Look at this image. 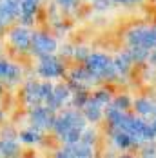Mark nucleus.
Segmentation results:
<instances>
[{"instance_id": "f257e3e1", "label": "nucleus", "mask_w": 156, "mask_h": 158, "mask_svg": "<svg viewBox=\"0 0 156 158\" xmlns=\"http://www.w3.org/2000/svg\"><path fill=\"white\" fill-rule=\"evenodd\" d=\"M87 64V71L93 75L94 78H114L116 77V69L109 58L102 53H93L85 58Z\"/></svg>"}, {"instance_id": "f03ea898", "label": "nucleus", "mask_w": 156, "mask_h": 158, "mask_svg": "<svg viewBox=\"0 0 156 158\" xmlns=\"http://www.w3.org/2000/svg\"><path fill=\"white\" fill-rule=\"evenodd\" d=\"M55 129H56L58 136H62L67 131H73V129L84 131V129H85V122H84V118H82L78 113L67 111V113H64L60 118L55 120Z\"/></svg>"}, {"instance_id": "7ed1b4c3", "label": "nucleus", "mask_w": 156, "mask_h": 158, "mask_svg": "<svg viewBox=\"0 0 156 158\" xmlns=\"http://www.w3.org/2000/svg\"><path fill=\"white\" fill-rule=\"evenodd\" d=\"M31 48L36 55H51L55 49H56V42L47 36V35H35L31 40Z\"/></svg>"}, {"instance_id": "20e7f679", "label": "nucleus", "mask_w": 156, "mask_h": 158, "mask_svg": "<svg viewBox=\"0 0 156 158\" xmlns=\"http://www.w3.org/2000/svg\"><path fill=\"white\" fill-rule=\"evenodd\" d=\"M38 71H40L42 77H46V78H53V77H60L64 69H62V65L58 64V60H55V58L49 56V55H44Z\"/></svg>"}, {"instance_id": "39448f33", "label": "nucleus", "mask_w": 156, "mask_h": 158, "mask_svg": "<svg viewBox=\"0 0 156 158\" xmlns=\"http://www.w3.org/2000/svg\"><path fill=\"white\" fill-rule=\"evenodd\" d=\"M91 155H93L91 143H85V142H82V140L67 143V147L60 153V156H91Z\"/></svg>"}, {"instance_id": "423d86ee", "label": "nucleus", "mask_w": 156, "mask_h": 158, "mask_svg": "<svg viewBox=\"0 0 156 158\" xmlns=\"http://www.w3.org/2000/svg\"><path fill=\"white\" fill-rule=\"evenodd\" d=\"M31 120L35 127H40V129H44V127H55V118L51 116V109H47V107H35V111L31 113Z\"/></svg>"}, {"instance_id": "0eeeda50", "label": "nucleus", "mask_w": 156, "mask_h": 158, "mask_svg": "<svg viewBox=\"0 0 156 158\" xmlns=\"http://www.w3.org/2000/svg\"><path fill=\"white\" fill-rule=\"evenodd\" d=\"M31 40H33V35L27 29H24V27H18V29H15L11 33V42L18 49H27L31 46Z\"/></svg>"}, {"instance_id": "6e6552de", "label": "nucleus", "mask_w": 156, "mask_h": 158, "mask_svg": "<svg viewBox=\"0 0 156 158\" xmlns=\"http://www.w3.org/2000/svg\"><path fill=\"white\" fill-rule=\"evenodd\" d=\"M102 106H104V104H100L96 98H93V100H85V104H84L85 116H87L91 122L100 120V116H102Z\"/></svg>"}, {"instance_id": "1a4fd4ad", "label": "nucleus", "mask_w": 156, "mask_h": 158, "mask_svg": "<svg viewBox=\"0 0 156 158\" xmlns=\"http://www.w3.org/2000/svg\"><path fill=\"white\" fill-rule=\"evenodd\" d=\"M26 100L27 104L33 107H38V104L42 102V89H40V84H29L27 89H26Z\"/></svg>"}, {"instance_id": "9d476101", "label": "nucleus", "mask_w": 156, "mask_h": 158, "mask_svg": "<svg viewBox=\"0 0 156 158\" xmlns=\"http://www.w3.org/2000/svg\"><path fill=\"white\" fill-rule=\"evenodd\" d=\"M36 4H38V0H20V16L24 18L26 24L31 22V16L36 9Z\"/></svg>"}, {"instance_id": "9b49d317", "label": "nucleus", "mask_w": 156, "mask_h": 158, "mask_svg": "<svg viewBox=\"0 0 156 158\" xmlns=\"http://www.w3.org/2000/svg\"><path fill=\"white\" fill-rule=\"evenodd\" d=\"M134 109L138 111L140 114H143V116H153L156 111V106H154V102H151L147 98H138L134 102Z\"/></svg>"}, {"instance_id": "f8f14e48", "label": "nucleus", "mask_w": 156, "mask_h": 158, "mask_svg": "<svg viewBox=\"0 0 156 158\" xmlns=\"http://www.w3.org/2000/svg\"><path fill=\"white\" fill-rule=\"evenodd\" d=\"M113 138H114V142H116L118 147H124V149L134 143V142H133V138H131V135H129L125 129H122V127H116V131H114Z\"/></svg>"}, {"instance_id": "ddd939ff", "label": "nucleus", "mask_w": 156, "mask_h": 158, "mask_svg": "<svg viewBox=\"0 0 156 158\" xmlns=\"http://www.w3.org/2000/svg\"><path fill=\"white\" fill-rule=\"evenodd\" d=\"M131 64H133L131 56L125 53V55H120V56H118V58L113 62V65H114V69H116V75H125V73L129 71Z\"/></svg>"}, {"instance_id": "4468645a", "label": "nucleus", "mask_w": 156, "mask_h": 158, "mask_svg": "<svg viewBox=\"0 0 156 158\" xmlns=\"http://www.w3.org/2000/svg\"><path fill=\"white\" fill-rule=\"evenodd\" d=\"M127 55L131 56V60L134 62H142V60H145L147 56H149V49L145 48V46H131V49L127 51Z\"/></svg>"}, {"instance_id": "2eb2a0df", "label": "nucleus", "mask_w": 156, "mask_h": 158, "mask_svg": "<svg viewBox=\"0 0 156 158\" xmlns=\"http://www.w3.org/2000/svg\"><path fill=\"white\" fill-rule=\"evenodd\" d=\"M142 46H145L147 49L156 48V26L154 27H145L143 38H142Z\"/></svg>"}, {"instance_id": "dca6fc26", "label": "nucleus", "mask_w": 156, "mask_h": 158, "mask_svg": "<svg viewBox=\"0 0 156 158\" xmlns=\"http://www.w3.org/2000/svg\"><path fill=\"white\" fill-rule=\"evenodd\" d=\"M16 151H18L16 142H13L11 138L2 140V143H0V155H7V156H11V155H16Z\"/></svg>"}, {"instance_id": "f3484780", "label": "nucleus", "mask_w": 156, "mask_h": 158, "mask_svg": "<svg viewBox=\"0 0 156 158\" xmlns=\"http://www.w3.org/2000/svg\"><path fill=\"white\" fill-rule=\"evenodd\" d=\"M11 64L9 62H4V60H0V80H7L9 78V73H11Z\"/></svg>"}, {"instance_id": "a211bd4d", "label": "nucleus", "mask_w": 156, "mask_h": 158, "mask_svg": "<svg viewBox=\"0 0 156 158\" xmlns=\"http://www.w3.org/2000/svg\"><path fill=\"white\" fill-rule=\"evenodd\" d=\"M20 138H22L24 142H27V143L38 142V133H36V131H26V133L20 135Z\"/></svg>"}, {"instance_id": "6ab92c4d", "label": "nucleus", "mask_w": 156, "mask_h": 158, "mask_svg": "<svg viewBox=\"0 0 156 158\" xmlns=\"http://www.w3.org/2000/svg\"><path fill=\"white\" fill-rule=\"evenodd\" d=\"M114 106H116V107H118V109H127V107H129V98H127V96H122V98H116V100H114Z\"/></svg>"}, {"instance_id": "aec40b11", "label": "nucleus", "mask_w": 156, "mask_h": 158, "mask_svg": "<svg viewBox=\"0 0 156 158\" xmlns=\"http://www.w3.org/2000/svg\"><path fill=\"white\" fill-rule=\"evenodd\" d=\"M94 98H96V100H98L100 104H104V106H105V104L109 102V95H107L105 91H100V93H96V96H94Z\"/></svg>"}, {"instance_id": "412c9836", "label": "nucleus", "mask_w": 156, "mask_h": 158, "mask_svg": "<svg viewBox=\"0 0 156 158\" xmlns=\"http://www.w3.org/2000/svg\"><path fill=\"white\" fill-rule=\"evenodd\" d=\"M56 2H58L62 7H71V6L75 4V0H56Z\"/></svg>"}, {"instance_id": "4be33fe9", "label": "nucleus", "mask_w": 156, "mask_h": 158, "mask_svg": "<svg viewBox=\"0 0 156 158\" xmlns=\"http://www.w3.org/2000/svg\"><path fill=\"white\" fill-rule=\"evenodd\" d=\"M80 56V58H87V51L85 49H80V51H76V58Z\"/></svg>"}, {"instance_id": "5701e85b", "label": "nucleus", "mask_w": 156, "mask_h": 158, "mask_svg": "<svg viewBox=\"0 0 156 158\" xmlns=\"http://www.w3.org/2000/svg\"><path fill=\"white\" fill-rule=\"evenodd\" d=\"M149 60H151L153 64H156V49H153V53L149 55Z\"/></svg>"}, {"instance_id": "b1692460", "label": "nucleus", "mask_w": 156, "mask_h": 158, "mask_svg": "<svg viewBox=\"0 0 156 158\" xmlns=\"http://www.w3.org/2000/svg\"><path fill=\"white\" fill-rule=\"evenodd\" d=\"M153 124L156 126V111H154V114H153Z\"/></svg>"}, {"instance_id": "393cba45", "label": "nucleus", "mask_w": 156, "mask_h": 158, "mask_svg": "<svg viewBox=\"0 0 156 158\" xmlns=\"http://www.w3.org/2000/svg\"><path fill=\"white\" fill-rule=\"evenodd\" d=\"M113 2H127V0H113Z\"/></svg>"}, {"instance_id": "a878e982", "label": "nucleus", "mask_w": 156, "mask_h": 158, "mask_svg": "<svg viewBox=\"0 0 156 158\" xmlns=\"http://www.w3.org/2000/svg\"><path fill=\"white\" fill-rule=\"evenodd\" d=\"M127 2H136V0H127Z\"/></svg>"}, {"instance_id": "bb28decb", "label": "nucleus", "mask_w": 156, "mask_h": 158, "mask_svg": "<svg viewBox=\"0 0 156 158\" xmlns=\"http://www.w3.org/2000/svg\"><path fill=\"white\" fill-rule=\"evenodd\" d=\"M0 120H2V113H0Z\"/></svg>"}, {"instance_id": "cd10ccee", "label": "nucleus", "mask_w": 156, "mask_h": 158, "mask_svg": "<svg viewBox=\"0 0 156 158\" xmlns=\"http://www.w3.org/2000/svg\"><path fill=\"white\" fill-rule=\"evenodd\" d=\"M0 26H2V20H0Z\"/></svg>"}]
</instances>
